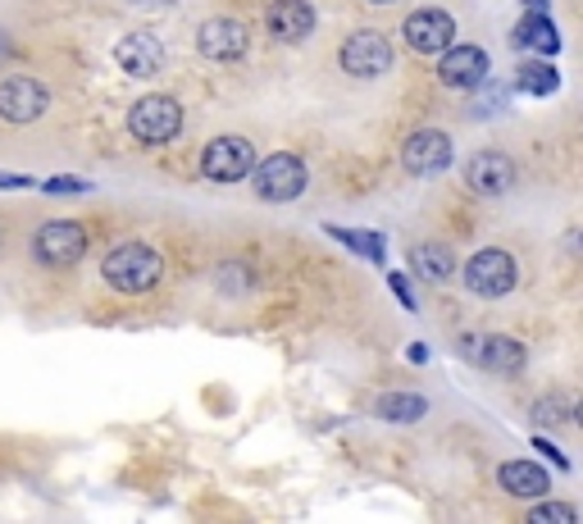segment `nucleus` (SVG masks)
<instances>
[{
	"instance_id": "obj_12",
	"label": "nucleus",
	"mask_w": 583,
	"mask_h": 524,
	"mask_svg": "<svg viewBox=\"0 0 583 524\" xmlns=\"http://www.w3.org/2000/svg\"><path fill=\"white\" fill-rule=\"evenodd\" d=\"M402 41L411 46L415 56H428V60H437L447 51V46L456 41V19L447 14V10H415L411 19H406V28H402Z\"/></svg>"
},
{
	"instance_id": "obj_17",
	"label": "nucleus",
	"mask_w": 583,
	"mask_h": 524,
	"mask_svg": "<svg viewBox=\"0 0 583 524\" xmlns=\"http://www.w3.org/2000/svg\"><path fill=\"white\" fill-rule=\"evenodd\" d=\"M497 488L520 502H538V497H552V474L538 461H506L497 469Z\"/></svg>"
},
{
	"instance_id": "obj_21",
	"label": "nucleus",
	"mask_w": 583,
	"mask_h": 524,
	"mask_svg": "<svg viewBox=\"0 0 583 524\" xmlns=\"http://www.w3.org/2000/svg\"><path fill=\"white\" fill-rule=\"evenodd\" d=\"M515 87L528 91V97H556V91H561V73H556V65H547L543 56H528V60H520V69H515Z\"/></svg>"
},
{
	"instance_id": "obj_33",
	"label": "nucleus",
	"mask_w": 583,
	"mask_h": 524,
	"mask_svg": "<svg viewBox=\"0 0 583 524\" xmlns=\"http://www.w3.org/2000/svg\"><path fill=\"white\" fill-rule=\"evenodd\" d=\"M374 6H393V0H374Z\"/></svg>"
},
{
	"instance_id": "obj_27",
	"label": "nucleus",
	"mask_w": 583,
	"mask_h": 524,
	"mask_svg": "<svg viewBox=\"0 0 583 524\" xmlns=\"http://www.w3.org/2000/svg\"><path fill=\"white\" fill-rule=\"evenodd\" d=\"M387 288L397 293V301H402L406 310H419V301H415V288H411V278H406V274H397V269H393V274H387Z\"/></svg>"
},
{
	"instance_id": "obj_14",
	"label": "nucleus",
	"mask_w": 583,
	"mask_h": 524,
	"mask_svg": "<svg viewBox=\"0 0 583 524\" xmlns=\"http://www.w3.org/2000/svg\"><path fill=\"white\" fill-rule=\"evenodd\" d=\"M115 65L128 73V78H137V82H151L160 69H165V41L156 37V32H128V37H119V46H115Z\"/></svg>"
},
{
	"instance_id": "obj_18",
	"label": "nucleus",
	"mask_w": 583,
	"mask_h": 524,
	"mask_svg": "<svg viewBox=\"0 0 583 524\" xmlns=\"http://www.w3.org/2000/svg\"><path fill=\"white\" fill-rule=\"evenodd\" d=\"M511 41L520 46V51L543 56V60H552L561 51V32H556V23H552L547 10H524L520 23H515V32H511Z\"/></svg>"
},
{
	"instance_id": "obj_3",
	"label": "nucleus",
	"mask_w": 583,
	"mask_h": 524,
	"mask_svg": "<svg viewBox=\"0 0 583 524\" xmlns=\"http://www.w3.org/2000/svg\"><path fill=\"white\" fill-rule=\"evenodd\" d=\"M182 123H187L182 101L165 97V91H151V97L132 101V110H128V132L141 147H169L174 137H182Z\"/></svg>"
},
{
	"instance_id": "obj_20",
	"label": "nucleus",
	"mask_w": 583,
	"mask_h": 524,
	"mask_svg": "<svg viewBox=\"0 0 583 524\" xmlns=\"http://www.w3.org/2000/svg\"><path fill=\"white\" fill-rule=\"evenodd\" d=\"M324 233L333 237V243H343L347 251L365 256L369 265H387V243H383V233H369V228H343V224H324Z\"/></svg>"
},
{
	"instance_id": "obj_23",
	"label": "nucleus",
	"mask_w": 583,
	"mask_h": 524,
	"mask_svg": "<svg viewBox=\"0 0 583 524\" xmlns=\"http://www.w3.org/2000/svg\"><path fill=\"white\" fill-rule=\"evenodd\" d=\"M574 415H579V402L565 388H552L547 397L533 402V419H538L543 428H565V424H574Z\"/></svg>"
},
{
	"instance_id": "obj_24",
	"label": "nucleus",
	"mask_w": 583,
	"mask_h": 524,
	"mask_svg": "<svg viewBox=\"0 0 583 524\" xmlns=\"http://www.w3.org/2000/svg\"><path fill=\"white\" fill-rule=\"evenodd\" d=\"M528 524H579V511L570 502H547L538 497V506L528 511Z\"/></svg>"
},
{
	"instance_id": "obj_4",
	"label": "nucleus",
	"mask_w": 583,
	"mask_h": 524,
	"mask_svg": "<svg viewBox=\"0 0 583 524\" xmlns=\"http://www.w3.org/2000/svg\"><path fill=\"white\" fill-rule=\"evenodd\" d=\"M456 274H461V283H465V293L493 301V297L515 293V283H520V260H515L511 251H502V247H483V251H474Z\"/></svg>"
},
{
	"instance_id": "obj_22",
	"label": "nucleus",
	"mask_w": 583,
	"mask_h": 524,
	"mask_svg": "<svg viewBox=\"0 0 583 524\" xmlns=\"http://www.w3.org/2000/svg\"><path fill=\"white\" fill-rule=\"evenodd\" d=\"M374 415L383 424H419L428 415V397H419V393H383L374 402Z\"/></svg>"
},
{
	"instance_id": "obj_5",
	"label": "nucleus",
	"mask_w": 583,
	"mask_h": 524,
	"mask_svg": "<svg viewBox=\"0 0 583 524\" xmlns=\"http://www.w3.org/2000/svg\"><path fill=\"white\" fill-rule=\"evenodd\" d=\"M87 243L91 233L73 219H51L32 233V260L46 265V269H73L82 256H87Z\"/></svg>"
},
{
	"instance_id": "obj_30",
	"label": "nucleus",
	"mask_w": 583,
	"mask_h": 524,
	"mask_svg": "<svg viewBox=\"0 0 583 524\" xmlns=\"http://www.w3.org/2000/svg\"><path fill=\"white\" fill-rule=\"evenodd\" d=\"M406 356H411V365H424V360H428V347H424V343H411Z\"/></svg>"
},
{
	"instance_id": "obj_28",
	"label": "nucleus",
	"mask_w": 583,
	"mask_h": 524,
	"mask_svg": "<svg viewBox=\"0 0 583 524\" xmlns=\"http://www.w3.org/2000/svg\"><path fill=\"white\" fill-rule=\"evenodd\" d=\"M533 452H543V456H547L556 469H565V474H570V456H565V452H561V447H556L547 434H538V438H533Z\"/></svg>"
},
{
	"instance_id": "obj_31",
	"label": "nucleus",
	"mask_w": 583,
	"mask_h": 524,
	"mask_svg": "<svg viewBox=\"0 0 583 524\" xmlns=\"http://www.w3.org/2000/svg\"><path fill=\"white\" fill-rule=\"evenodd\" d=\"M524 10H552V0H524Z\"/></svg>"
},
{
	"instance_id": "obj_26",
	"label": "nucleus",
	"mask_w": 583,
	"mask_h": 524,
	"mask_svg": "<svg viewBox=\"0 0 583 524\" xmlns=\"http://www.w3.org/2000/svg\"><path fill=\"white\" fill-rule=\"evenodd\" d=\"M215 283H219L224 293H233V297H237V293H247V288H251V283H256V274H251L247 265H224V269L215 274Z\"/></svg>"
},
{
	"instance_id": "obj_1",
	"label": "nucleus",
	"mask_w": 583,
	"mask_h": 524,
	"mask_svg": "<svg viewBox=\"0 0 583 524\" xmlns=\"http://www.w3.org/2000/svg\"><path fill=\"white\" fill-rule=\"evenodd\" d=\"M101 278L110 283L115 293H123V297H141V293L160 288L165 256L156 247H146V243H123V247H115L101 260Z\"/></svg>"
},
{
	"instance_id": "obj_25",
	"label": "nucleus",
	"mask_w": 583,
	"mask_h": 524,
	"mask_svg": "<svg viewBox=\"0 0 583 524\" xmlns=\"http://www.w3.org/2000/svg\"><path fill=\"white\" fill-rule=\"evenodd\" d=\"M41 192L46 197H82V192H91V182L78 178V174H60V178H46Z\"/></svg>"
},
{
	"instance_id": "obj_29",
	"label": "nucleus",
	"mask_w": 583,
	"mask_h": 524,
	"mask_svg": "<svg viewBox=\"0 0 583 524\" xmlns=\"http://www.w3.org/2000/svg\"><path fill=\"white\" fill-rule=\"evenodd\" d=\"M23 187H37V178H28V174H0V192H23Z\"/></svg>"
},
{
	"instance_id": "obj_8",
	"label": "nucleus",
	"mask_w": 583,
	"mask_h": 524,
	"mask_svg": "<svg viewBox=\"0 0 583 524\" xmlns=\"http://www.w3.org/2000/svg\"><path fill=\"white\" fill-rule=\"evenodd\" d=\"M461 356L474 369H488V374H520L528 365L524 343L511 338V333H478V338H461Z\"/></svg>"
},
{
	"instance_id": "obj_6",
	"label": "nucleus",
	"mask_w": 583,
	"mask_h": 524,
	"mask_svg": "<svg viewBox=\"0 0 583 524\" xmlns=\"http://www.w3.org/2000/svg\"><path fill=\"white\" fill-rule=\"evenodd\" d=\"M337 65H343V73L369 82V78H383L387 69L397 65V51H393V41H387L378 28H356L343 46H337Z\"/></svg>"
},
{
	"instance_id": "obj_10",
	"label": "nucleus",
	"mask_w": 583,
	"mask_h": 524,
	"mask_svg": "<svg viewBox=\"0 0 583 524\" xmlns=\"http://www.w3.org/2000/svg\"><path fill=\"white\" fill-rule=\"evenodd\" d=\"M46 110H51V87H46L41 78H6L0 82V119L6 123L28 128Z\"/></svg>"
},
{
	"instance_id": "obj_13",
	"label": "nucleus",
	"mask_w": 583,
	"mask_h": 524,
	"mask_svg": "<svg viewBox=\"0 0 583 524\" xmlns=\"http://www.w3.org/2000/svg\"><path fill=\"white\" fill-rule=\"evenodd\" d=\"M488 51L478 41H452L443 56H437V78H443L452 91H474L483 78H488Z\"/></svg>"
},
{
	"instance_id": "obj_16",
	"label": "nucleus",
	"mask_w": 583,
	"mask_h": 524,
	"mask_svg": "<svg viewBox=\"0 0 583 524\" xmlns=\"http://www.w3.org/2000/svg\"><path fill=\"white\" fill-rule=\"evenodd\" d=\"M315 6L310 0H274V6L265 10V28H269V37L274 41H283V46H297V41H306L310 32H315Z\"/></svg>"
},
{
	"instance_id": "obj_32",
	"label": "nucleus",
	"mask_w": 583,
	"mask_h": 524,
	"mask_svg": "<svg viewBox=\"0 0 583 524\" xmlns=\"http://www.w3.org/2000/svg\"><path fill=\"white\" fill-rule=\"evenodd\" d=\"M6 56H10V37H6V32H0V60H6Z\"/></svg>"
},
{
	"instance_id": "obj_15",
	"label": "nucleus",
	"mask_w": 583,
	"mask_h": 524,
	"mask_svg": "<svg viewBox=\"0 0 583 524\" xmlns=\"http://www.w3.org/2000/svg\"><path fill=\"white\" fill-rule=\"evenodd\" d=\"M465 182L474 187L478 197L497 201V197H506L511 187H515V165H511V156H502V151H474V156L465 160Z\"/></svg>"
},
{
	"instance_id": "obj_2",
	"label": "nucleus",
	"mask_w": 583,
	"mask_h": 524,
	"mask_svg": "<svg viewBox=\"0 0 583 524\" xmlns=\"http://www.w3.org/2000/svg\"><path fill=\"white\" fill-rule=\"evenodd\" d=\"M247 178L256 187V201H265V206H292V201H302L306 182H310V169H306V160L297 151H274Z\"/></svg>"
},
{
	"instance_id": "obj_11",
	"label": "nucleus",
	"mask_w": 583,
	"mask_h": 524,
	"mask_svg": "<svg viewBox=\"0 0 583 524\" xmlns=\"http://www.w3.org/2000/svg\"><path fill=\"white\" fill-rule=\"evenodd\" d=\"M197 51L215 65H237L241 56L251 51V28L241 23V19H206L197 28Z\"/></svg>"
},
{
	"instance_id": "obj_19",
	"label": "nucleus",
	"mask_w": 583,
	"mask_h": 524,
	"mask_svg": "<svg viewBox=\"0 0 583 524\" xmlns=\"http://www.w3.org/2000/svg\"><path fill=\"white\" fill-rule=\"evenodd\" d=\"M411 269H415V278L433 283V288H443V283L456 278L461 260H456V251L447 243H415L411 247Z\"/></svg>"
},
{
	"instance_id": "obj_34",
	"label": "nucleus",
	"mask_w": 583,
	"mask_h": 524,
	"mask_svg": "<svg viewBox=\"0 0 583 524\" xmlns=\"http://www.w3.org/2000/svg\"><path fill=\"white\" fill-rule=\"evenodd\" d=\"M132 6H146V0H132Z\"/></svg>"
},
{
	"instance_id": "obj_9",
	"label": "nucleus",
	"mask_w": 583,
	"mask_h": 524,
	"mask_svg": "<svg viewBox=\"0 0 583 524\" xmlns=\"http://www.w3.org/2000/svg\"><path fill=\"white\" fill-rule=\"evenodd\" d=\"M452 160H456V141L443 128H419L415 137H406V147H402V169L415 174V178L447 174Z\"/></svg>"
},
{
	"instance_id": "obj_7",
	"label": "nucleus",
	"mask_w": 583,
	"mask_h": 524,
	"mask_svg": "<svg viewBox=\"0 0 583 524\" xmlns=\"http://www.w3.org/2000/svg\"><path fill=\"white\" fill-rule=\"evenodd\" d=\"M256 169V147H251V137H237V132H224L215 141H206V151H201V174L219 187L228 182H241Z\"/></svg>"
}]
</instances>
